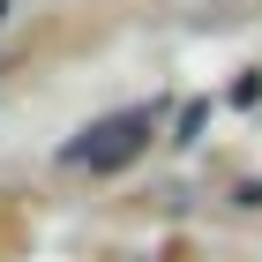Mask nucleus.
Listing matches in <instances>:
<instances>
[{"label": "nucleus", "mask_w": 262, "mask_h": 262, "mask_svg": "<svg viewBox=\"0 0 262 262\" xmlns=\"http://www.w3.org/2000/svg\"><path fill=\"white\" fill-rule=\"evenodd\" d=\"M232 202H240V210H262V180H240V187H232Z\"/></svg>", "instance_id": "7ed1b4c3"}, {"label": "nucleus", "mask_w": 262, "mask_h": 262, "mask_svg": "<svg viewBox=\"0 0 262 262\" xmlns=\"http://www.w3.org/2000/svg\"><path fill=\"white\" fill-rule=\"evenodd\" d=\"M0 23H8V0H0Z\"/></svg>", "instance_id": "20e7f679"}, {"label": "nucleus", "mask_w": 262, "mask_h": 262, "mask_svg": "<svg viewBox=\"0 0 262 262\" xmlns=\"http://www.w3.org/2000/svg\"><path fill=\"white\" fill-rule=\"evenodd\" d=\"M202 127H210V105H202V98H195V105H180V135H172V142H195V135H202Z\"/></svg>", "instance_id": "f03ea898"}, {"label": "nucleus", "mask_w": 262, "mask_h": 262, "mask_svg": "<svg viewBox=\"0 0 262 262\" xmlns=\"http://www.w3.org/2000/svg\"><path fill=\"white\" fill-rule=\"evenodd\" d=\"M150 135H158V113H150V105H127V113H105V120H90V127H82V135L60 150V165L120 172V165H135L142 150H150Z\"/></svg>", "instance_id": "f257e3e1"}]
</instances>
